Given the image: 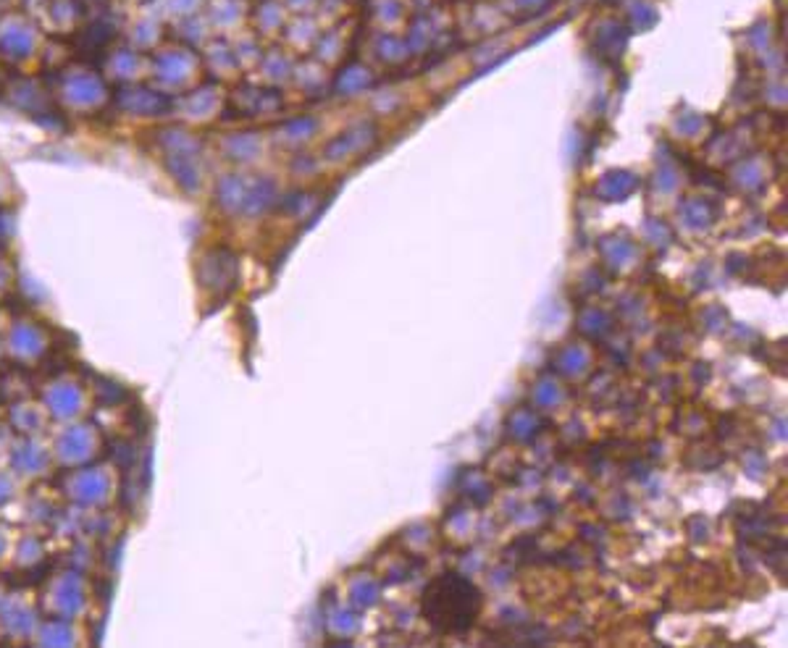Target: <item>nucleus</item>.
<instances>
[{"label": "nucleus", "mask_w": 788, "mask_h": 648, "mask_svg": "<svg viewBox=\"0 0 788 648\" xmlns=\"http://www.w3.org/2000/svg\"><path fill=\"white\" fill-rule=\"evenodd\" d=\"M426 620L439 630H466L478 612V590L466 580L442 578L429 588L423 599Z\"/></svg>", "instance_id": "f257e3e1"}]
</instances>
